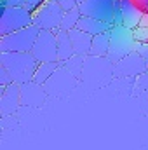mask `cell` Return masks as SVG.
I'll use <instances>...</instances> for the list:
<instances>
[{
    "instance_id": "1",
    "label": "cell",
    "mask_w": 148,
    "mask_h": 150,
    "mask_svg": "<svg viewBox=\"0 0 148 150\" xmlns=\"http://www.w3.org/2000/svg\"><path fill=\"white\" fill-rule=\"evenodd\" d=\"M38 65L32 52H0V67H4L19 86L33 80Z\"/></svg>"
},
{
    "instance_id": "2",
    "label": "cell",
    "mask_w": 148,
    "mask_h": 150,
    "mask_svg": "<svg viewBox=\"0 0 148 150\" xmlns=\"http://www.w3.org/2000/svg\"><path fill=\"white\" fill-rule=\"evenodd\" d=\"M113 63L108 58H98V56H87L84 61L82 70V82H85L89 87H103L113 79Z\"/></svg>"
},
{
    "instance_id": "3",
    "label": "cell",
    "mask_w": 148,
    "mask_h": 150,
    "mask_svg": "<svg viewBox=\"0 0 148 150\" xmlns=\"http://www.w3.org/2000/svg\"><path fill=\"white\" fill-rule=\"evenodd\" d=\"M136 47V40L132 35V30L125 28L124 25L113 26L110 30V51H108V59L111 63H118L125 56L132 54Z\"/></svg>"
},
{
    "instance_id": "4",
    "label": "cell",
    "mask_w": 148,
    "mask_h": 150,
    "mask_svg": "<svg viewBox=\"0 0 148 150\" xmlns=\"http://www.w3.org/2000/svg\"><path fill=\"white\" fill-rule=\"evenodd\" d=\"M38 33H40V28L32 25L25 30L0 37V52H32L38 38Z\"/></svg>"
},
{
    "instance_id": "5",
    "label": "cell",
    "mask_w": 148,
    "mask_h": 150,
    "mask_svg": "<svg viewBox=\"0 0 148 150\" xmlns=\"http://www.w3.org/2000/svg\"><path fill=\"white\" fill-rule=\"evenodd\" d=\"M33 25V14L25 7L18 9H2L0 16V37L11 35L14 32L25 30Z\"/></svg>"
},
{
    "instance_id": "6",
    "label": "cell",
    "mask_w": 148,
    "mask_h": 150,
    "mask_svg": "<svg viewBox=\"0 0 148 150\" xmlns=\"http://www.w3.org/2000/svg\"><path fill=\"white\" fill-rule=\"evenodd\" d=\"M65 11L56 0H47L37 12L33 14V25L40 30L47 32H58L61 30V21H63Z\"/></svg>"
},
{
    "instance_id": "7",
    "label": "cell",
    "mask_w": 148,
    "mask_h": 150,
    "mask_svg": "<svg viewBox=\"0 0 148 150\" xmlns=\"http://www.w3.org/2000/svg\"><path fill=\"white\" fill-rule=\"evenodd\" d=\"M33 58L38 63H58V40L54 32L40 30L38 38L32 49Z\"/></svg>"
},
{
    "instance_id": "8",
    "label": "cell",
    "mask_w": 148,
    "mask_h": 150,
    "mask_svg": "<svg viewBox=\"0 0 148 150\" xmlns=\"http://www.w3.org/2000/svg\"><path fill=\"white\" fill-rule=\"evenodd\" d=\"M115 0H85L78 5L80 14L87 18H94L98 21L113 25V14H115ZM115 26V25H113Z\"/></svg>"
},
{
    "instance_id": "9",
    "label": "cell",
    "mask_w": 148,
    "mask_h": 150,
    "mask_svg": "<svg viewBox=\"0 0 148 150\" xmlns=\"http://www.w3.org/2000/svg\"><path fill=\"white\" fill-rule=\"evenodd\" d=\"M148 72V61L138 52H132L113 65V75L118 79H136Z\"/></svg>"
},
{
    "instance_id": "10",
    "label": "cell",
    "mask_w": 148,
    "mask_h": 150,
    "mask_svg": "<svg viewBox=\"0 0 148 150\" xmlns=\"http://www.w3.org/2000/svg\"><path fill=\"white\" fill-rule=\"evenodd\" d=\"M75 84H77V79L65 67H59L44 87H45L47 94H51V96H66L75 89Z\"/></svg>"
},
{
    "instance_id": "11",
    "label": "cell",
    "mask_w": 148,
    "mask_h": 150,
    "mask_svg": "<svg viewBox=\"0 0 148 150\" xmlns=\"http://www.w3.org/2000/svg\"><path fill=\"white\" fill-rule=\"evenodd\" d=\"M21 107V86L11 84L7 87H0V113L2 117H9L18 112Z\"/></svg>"
},
{
    "instance_id": "12",
    "label": "cell",
    "mask_w": 148,
    "mask_h": 150,
    "mask_svg": "<svg viewBox=\"0 0 148 150\" xmlns=\"http://www.w3.org/2000/svg\"><path fill=\"white\" fill-rule=\"evenodd\" d=\"M47 96V91L44 86H40L37 82H26L21 84V107H32V108H38L44 105Z\"/></svg>"
},
{
    "instance_id": "13",
    "label": "cell",
    "mask_w": 148,
    "mask_h": 150,
    "mask_svg": "<svg viewBox=\"0 0 148 150\" xmlns=\"http://www.w3.org/2000/svg\"><path fill=\"white\" fill-rule=\"evenodd\" d=\"M120 9H122V18H124V26L129 30H136L141 25V19L145 16V12L132 2V0H122L118 2Z\"/></svg>"
},
{
    "instance_id": "14",
    "label": "cell",
    "mask_w": 148,
    "mask_h": 150,
    "mask_svg": "<svg viewBox=\"0 0 148 150\" xmlns=\"http://www.w3.org/2000/svg\"><path fill=\"white\" fill-rule=\"evenodd\" d=\"M113 28V25L108 23H103V21H98L94 18H87V16H82L78 25H77V30L84 32V33H89L91 37H96V35H101V33H106Z\"/></svg>"
},
{
    "instance_id": "15",
    "label": "cell",
    "mask_w": 148,
    "mask_h": 150,
    "mask_svg": "<svg viewBox=\"0 0 148 150\" xmlns=\"http://www.w3.org/2000/svg\"><path fill=\"white\" fill-rule=\"evenodd\" d=\"M54 33H56V40H58V63L61 65V63L68 61L70 58L75 56L73 44H72V38H70V32L58 30Z\"/></svg>"
},
{
    "instance_id": "16",
    "label": "cell",
    "mask_w": 148,
    "mask_h": 150,
    "mask_svg": "<svg viewBox=\"0 0 148 150\" xmlns=\"http://www.w3.org/2000/svg\"><path fill=\"white\" fill-rule=\"evenodd\" d=\"M70 38H72V44H73V51L75 56H82V58H87L91 54V45H92V37L89 33H84L80 30H72L70 32Z\"/></svg>"
},
{
    "instance_id": "17",
    "label": "cell",
    "mask_w": 148,
    "mask_h": 150,
    "mask_svg": "<svg viewBox=\"0 0 148 150\" xmlns=\"http://www.w3.org/2000/svg\"><path fill=\"white\" fill-rule=\"evenodd\" d=\"M108 51H110V32L92 37V45H91V54L89 56L106 58Z\"/></svg>"
},
{
    "instance_id": "18",
    "label": "cell",
    "mask_w": 148,
    "mask_h": 150,
    "mask_svg": "<svg viewBox=\"0 0 148 150\" xmlns=\"http://www.w3.org/2000/svg\"><path fill=\"white\" fill-rule=\"evenodd\" d=\"M58 68H59V63H40L35 75H33V82H37L40 86H45L51 80V77L56 74Z\"/></svg>"
},
{
    "instance_id": "19",
    "label": "cell",
    "mask_w": 148,
    "mask_h": 150,
    "mask_svg": "<svg viewBox=\"0 0 148 150\" xmlns=\"http://www.w3.org/2000/svg\"><path fill=\"white\" fill-rule=\"evenodd\" d=\"M80 18H82V14H80V9H78V7H75L72 11L65 12L63 21H61V30H65V32L75 30L77 25H78V21H80Z\"/></svg>"
},
{
    "instance_id": "20",
    "label": "cell",
    "mask_w": 148,
    "mask_h": 150,
    "mask_svg": "<svg viewBox=\"0 0 148 150\" xmlns=\"http://www.w3.org/2000/svg\"><path fill=\"white\" fill-rule=\"evenodd\" d=\"M84 61H85V58H82V56H73V58H70L68 61H65V63H61L59 67H65L70 74L73 75L75 79L78 80V79H82V70H84Z\"/></svg>"
},
{
    "instance_id": "21",
    "label": "cell",
    "mask_w": 148,
    "mask_h": 150,
    "mask_svg": "<svg viewBox=\"0 0 148 150\" xmlns=\"http://www.w3.org/2000/svg\"><path fill=\"white\" fill-rule=\"evenodd\" d=\"M134 40L140 44H148V26H138L136 30H132Z\"/></svg>"
},
{
    "instance_id": "22",
    "label": "cell",
    "mask_w": 148,
    "mask_h": 150,
    "mask_svg": "<svg viewBox=\"0 0 148 150\" xmlns=\"http://www.w3.org/2000/svg\"><path fill=\"white\" fill-rule=\"evenodd\" d=\"M26 0H0V7L2 9H18V7H25Z\"/></svg>"
},
{
    "instance_id": "23",
    "label": "cell",
    "mask_w": 148,
    "mask_h": 150,
    "mask_svg": "<svg viewBox=\"0 0 148 150\" xmlns=\"http://www.w3.org/2000/svg\"><path fill=\"white\" fill-rule=\"evenodd\" d=\"M134 89H136V93H138V91L143 93V91L148 89V72L143 74V75H140V77H136V86H134Z\"/></svg>"
},
{
    "instance_id": "24",
    "label": "cell",
    "mask_w": 148,
    "mask_h": 150,
    "mask_svg": "<svg viewBox=\"0 0 148 150\" xmlns=\"http://www.w3.org/2000/svg\"><path fill=\"white\" fill-rule=\"evenodd\" d=\"M11 84H14L11 74H9L4 67H0V87H7V86H11Z\"/></svg>"
},
{
    "instance_id": "25",
    "label": "cell",
    "mask_w": 148,
    "mask_h": 150,
    "mask_svg": "<svg viewBox=\"0 0 148 150\" xmlns=\"http://www.w3.org/2000/svg\"><path fill=\"white\" fill-rule=\"evenodd\" d=\"M45 2H47V0H26V4H25V9H26V11H30L32 14H35L38 9H40L44 4H45Z\"/></svg>"
},
{
    "instance_id": "26",
    "label": "cell",
    "mask_w": 148,
    "mask_h": 150,
    "mask_svg": "<svg viewBox=\"0 0 148 150\" xmlns=\"http://www.w3.org/2000/svg\"><path fill=\"white\" fill-rule=\"evenodd\" d=\"M117 2V0H115ZM113 25L115 26H120L124 25V18H122V9H120V4L117 2L115 4V14H113Z\"/></svg>"
},
{
    "instance_id": "27",
    "label": "cell",
    "mask_w": 148,
    "mask_h": 150,
    "mask_svg": "<svg viewBox=\"0 0 148 150\" xmlns=\"http://www.w3.org/2000/svg\"><path fill=\"white\" fill-rule=\"evenodd\" d=\"M61 7H63V11L65 12H68V11H72L75 7H78V4H77V0H56Z\"/></svg>"
},
{
    "instance_id": "28",
    "label": "cell",
    "mask_w": 148,
    "mask_h": 150,
    "mask_svg": "<svg viewBox=\"0 0 148 150\" xmlns=\"http://www.w3.org/2000/svg\"><path fill=\"white\" fill-rule=\"evenodd\" d=\"M134 52H138L141 58H145V59L148 61V44H140V42H136Z\"/></svg>"
},
{
    "instance_id": "29",
    "label": "cell",
    "mask_w": 148,
    "mask_h": 150,
    "mask_svg": "<svg viewBox=\"0 0 148 150\" xmlns=\"http://www.w3.org/2000/svg\"><path fill=\"white\" fill-rule=\"evenodd\" d=\"M132 2H134L145 14H148V0H132Z\"/></svg>"
},
{
    "instance_id": "30",
    "label": "cell",
    "mask_w": 148,
    "mask_h": 150,
    "mask_svg": "<svg viewBox=\"0 0 148 150\" xmlns=\"http://www.w3.org/2000/svg\"><path fill=\"white\" fill-rule=\"evenodd\" d=\"M140 26H148V14L143 16V19H141V25H140Z\"/></svg>"
},
{
    "instance_id": "31",
    "label": "cell",
    "mask_w": 148,
    "mask_h": 150,
    "mask_svg": "<svg viewBox=\"0 0 148 150\" xmlns=\"http://www.w3.org/2000/svg\"><path fill=\"white\" fill-rule=\"evenodd\" d=\"M84 2H85V0H77V4H78V5H80V4H84Z\"/></svg>"
},
{
    "instance_id": "32",
    "label": "cell",
    "mask_w": 148,
    "mask_h": 150,
    "mask_svg": "<svg viewBox=\"0 0 148 150\" xmlns=\"http://www.w3.org/2000/svg\"><path fill=\"white\" fill-rule=\"evenodd\" d=\"M117 2H122V0H117Z\"/></svg>"
}]
</instances>
